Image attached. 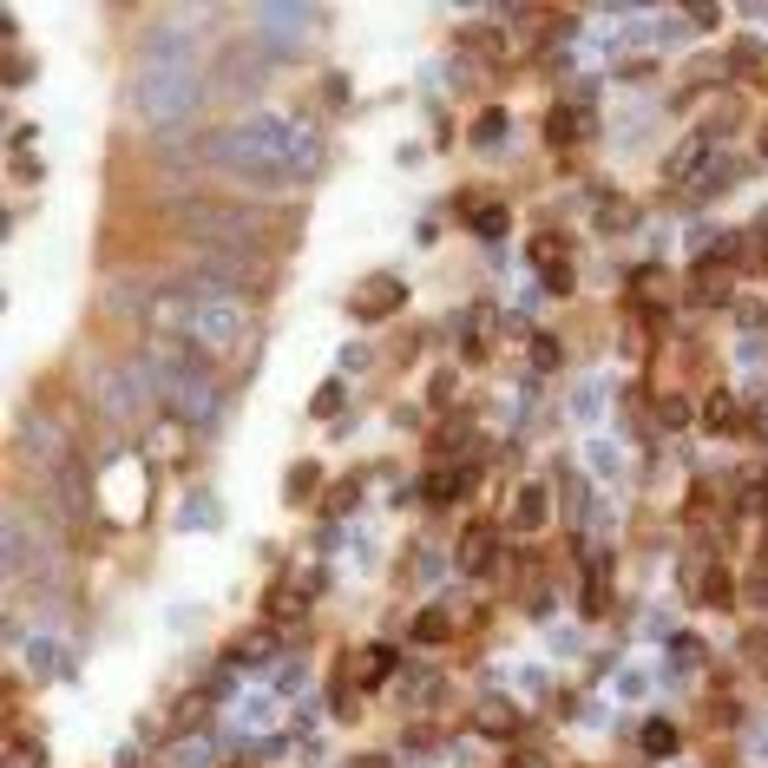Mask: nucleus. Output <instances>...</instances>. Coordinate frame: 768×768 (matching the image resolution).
<instances>
[{"label":"nucleus","mask_w":768,"mask_h":768,"mask_svg":"<svg viewBox=\"0 0 768 768\" xmlns=\"http://www.w3.org/2000/svg\"><path fill=\"white\" fill-rule=\"evenodd\" d=\"M210 151H217V164L230 177H243L256 191H289V184H302L316 171L322 138L302 118H289V112H250V118L223 125Z\"/></svg>","instance_id":"obj_1"},{"label":"nucleus","mask_w":768,"mask_h":768,"mask_svg":"<svg viewBox=\"0 0 768 768\" xmlns=\"http://www.w3.org/2000/svg\"><path fill=\"white\" fill-rule=\"evenodd\" d=\"M145 316H151V335H164V342H184V348H197L204 362H223V355H237V348L250 342V322H256V316H250V296L210 289V283H197V276L151 289Z\"/></svg>","instance_id":"obj_2"},{"label":"nucleus","mask_w":768,"mask_h":768,"mask_svg":"<svg viewBox=\"0 0 768 768\" xmlns=\"http://www.w3.org/2000/svg\"><path fill=\"white\" fill-rule=\"evenodd\" d=\"M197 92H204V79H197V53H191L177 33L145 39V66H138V79H131V105H138V118H145V125H177V118H191Z\"/></svg>","instance_id":"obj_4"},{"label":"nucleus","mask_w":768,"mask_h":768,"mask_svg":"<svg viewBox=\"0 0 768 768\" xmlns=\"http://www.w3.org/2000/svg\"><path fill=\"white\" fill-rule=\"evenodd\" d=\"M546 513H552L546 486H519V500H513V526H519V532H539V526H546Z\"/></svg>","instance_id":"obj_11"},{"label":"nucleus","mask_w":768,"mask_h":768,"mask_svg":"<svg viewBox=\"0 0 768 768\" xmlns=\"http://www.w3.org/2000/svg\"><path fill=\"white\" fill-rule=\"evenodd\" d=\"M473 730L506 743V736H519V710H513L506 697H480V703H473Z\"/></svg>","instance_id":"obj_8"},{"label":"nucleus","mask_w":768,"mask_h":768,"mask_svg":"<svg viewBox=\"0 0 768 768\" xmlns=\"http://www.w3.org/2000/svg\"><path fill=\"white\" fill-rule=\"evenodd\" d=\"M526 256L546 270V289H572V237H559V230H539L532 243H526Z\"/></svg>","instance_id":"obj_6"},{"label":"nucleus","mask_w":768,"mask_h":768,"mask_svg":"<svg viewBox=\"0 0 768 768\" xmlns=\"http://www.w3.org/2000/svg\"><path fill=\"white\" fill-rule=\"evenodd\" d=\"M611 690H618V697H624V703H638V697H644V690H651V670H644V664H624V670H618V684H611Z\"/></svg>","instance_id":"obj_17"},{"label":"nucleus","mask_w":768,"mask_h":768,"mask_svg":"<svg viewBox=\"0 0 768 768\" xmlns=\"http://www.w3.org/2000/svg\"><path fill=\"white\" fill-rule=\"evenodd\" d=\"M316 414H342V388H335V381H329V388L316 394Z\"/></svg>","instance_id":"obj_26"},{"label":"nucleus","mask_w":768,"mask_h":768,"mask_svg":"<svg viewBox=\"0 0 768 768\" xmlns=\"http://www.w3.org/2000/svg\"><path fill=\"white\" fill-rule=\"evenodd\" d=\"M401 302H408V283L401 276H362L355 283V296H348V309L362 316V322H388V316H401Z\"/></svg>","instance_id":"obj_5"},{"label":"nucleus","mask_w":768,"mask_h":768,"mask_svg":"<svg viewBox=\"0 0 768 768\" xmlns=\"http://www.w3.org/2000/svg\"><path fill=\"white\" fill-rule=\"evenodd\" d=\"M355 500H362V480H342V486H335V493H329V513H348V506H355Z\"/></svg>","instance_id":"obj_24"},{"label":"nucleus","mask_w":768,"mask_h":768,"mask_svg":"<svg viewBox=\"0 0 768 768\" xmlns=\"http://www.w3.org/2000/svg\"><path fill=\"white\" fill-rule=\"evenodd\" d=\"M447 638H454V631H447V611L427 605V611L414 618V644H447Z\"/></svg>","instance_id":"obj_15"},{"label":"nucleus","mask_w":768,"mask_h":768,"mask_svg":"<svg viewBox=\"0 0 768 768\" xmlns=\"http://www.w3.org/2000/svg\"><path fill=\"white\" fill-rule=\"evenodd\" d=\"M598 401H605V388H598V381H585V388H578V414L592 421V414H598Z\"/></svg>","instance_id":"obj_25"},{"label":"nucleus","mask_w":768,"mask_h":768,"mask_svg":"<svg viewBox=\"0 0 768 768\" xmlns=\"http://www.w3.org/2000/svg\"><path fill=\"white\" fill-rule=\"evenodd\" d=\"M473 480H480L473 467H434V480H427V500H434V506H454L460 493H473Z\"/></svg>","instance_id":"obj_9"},{"label":"nucleus","mask_w":768,"mask_h":768,"mask_svg":"<svg viewBox=\"0 0 768 768\" xmlns=\"http://www.w3.org/2000/svg\"><path fill=\"white\" fill-rule=\"evenodd\" d=\"M362 670H368L375 684H381V677H394V651H381V644H375V651H362Z\"/></svg>","instance_id":"obj_22"},{"label":"nucleus","mask_w":768,"mask_h":768,"mask_svg":"<svg viewBox=\"0 0 768 768\" xmlns=\"http://www.w3.org/2000/svg\"><path fill=\"white\" fill-rule=\"evenodd\" d=\"M131 381H138V394H145L151 408H164V414L184 421V427H204V421L217 414V368H210L197 348H184V342L151 335L145 355L131 362Z\"/></svg>","instance_id":"obj_3"},{"label":"nucleus","mask_w":768,"mask_h":768,"mask_svg":"<svg viewBox=\"0 0 768 768\" xmlns=\"http://www.w3.org/2000/svg\"><path fill=\"white\" fill-rule=\"evenodd\" d=\"M730 59H736V72H756V66H763V46H756V39H736Z\"/></svg>","instance_id":"obj_23"},{"label":"nucleus","mask_w":768,"mask_h":768,"mask_svg":"<svg viewBox=\"0 0 768 768\" xmlns=\"http://www.w3.org/2000/svg\"><path fill=\"white\" fill-rule=\"evenodd\" d=\"M585 467H598V480H618V467H624V454H618L611 440H592V447H585Z\"/></svg>","instance_id":"obj_16"},{"label":"nucleus","mask_w":768,"mask_h":768,"mask_svg":"<svg viewBox=\"0 0 768 768\" xmlns=\"http://www.w3.org/2000/svg\"><path fill=\"white\" fill-rule=\"evenodd\" d=\"M20 447H26V454H39V460H53V473L72 460V454H66V434H59L53 421H26V427H20Z\"/></svg>","instance_id":"obj_7"},{"label":"nucleus","mask_w":768,"mask_h":768,"mask_svg":"<svg viewBox=\"0 0 768 768\" xmlns=\"http://www.w3.org/2000/svg\"><path fill=\"white\" fill-rule=\"evenodd\" d=\"M677 743H684L677 723H651V730H644V749H651V756H677Z\"/></svg>","instance_id":"obj_19"},{"label":"nucleus","mask_w":768,"mask_h":768,"mask_svg":"<svg viewBox=\"0 0 768 768\" xmlns=\"http://www.w3.org/2000/svg\"><path fill=\"white\" fill-rule=\"evenodd\" d=\"M473 230H480V237H500V230H506V210H500V204H480V210H473Z\"/></svg>","instance_id":"obj_20"},{"label":"nucleus","mask_w":768,"mask_h":768,"mask_svg":"<svg viewBox=\"0 0 768 768\" xmlns=\"http://www.w3.org/2000/svg\"><path fill=\"white\" fill-rule=\"evenodd\" d=\"M605 578H611V565H605V559H592V565H585V592H578L585 618H605V611H611V585H605Z\"/></svg>","instance_id":"obj_10"},{"label":"nucleus","mask_w":768,"mask_h":768,"mask_svg":"<svg viewBox=\"0 0 768 768\" xmlns=\"http://www.w3.org/2000/svg\"><path fill=\"white\" fill-rule=\"evenodd\" d=\"M316 486H322V467H316V460H296V467H289V480H283V500H289V506H302Z\"/></svg>","instance_id":"obj_13"},{"label":"nucleus","mask_w":768,"mask_h":768,"mask_svg":"<svg viewBox=\"0 0 768 768\" xmlns=\"http://www.w3.org/2000/svg\"><path fill=\"white\" fill-rule=\"evenodd\" d=\"M703 427H710V434H736V427H743V401H736V394H710Z\"/></svg>","instance_id":"obj_12"},{"label":"nucleus","mask_w":768,"mask_h":768,"mask_svg":"<svg viewBox=\"0 0 768 768\" xmlns=\"http://www.w3.org/2000/svg\"><path fill=\"white\" fill-rule=\"evenodd\" d=\"M177 526H184V532H210V526H217V500H210V493H191L184 513H177Z\"/></svg>","instance_id":"obj_14"},{"label":"nucleus","mask_w":768,"mask_h":768,"mask_svg":"<svg viewBox=\"0 0 768 768\" xmlns=\"http://www.w3.org/2000/svg\"><path fill=\"white\" fill-rule=\"evenodd\" d=\"M7 768H46V749L26 736H7Z\"/></svg>","instance_id":"obj_18"},{"label":"nucleus","mask_w":768,"mask_h":768,"mask_svg":"<svg viewBox=\"0 0 768 768\" xmlns=\"http://www.w3.org/2000/svg\"><path fill=\"white\" fill-rule=\"evenodd\" d=\"M657 414H664V427H690V408H684V401H664Z\"/></svg>","instance_id":"obj_27"},{"label":"nucleus","mask_w":768,"mask_h":768,"mask_svg":"<svg viewBox=\"0 0 768 768\" xmlns=\"http://www.w3.org/2000/svg\"><path fill=\"white\" fill-rule=\"evenodd\" d=\"M532 368H539V375L559 368V342H552V335H532Z\"/></svg>","instance_id":"obj_21"}]
</instances>
